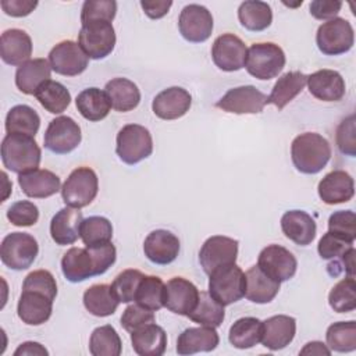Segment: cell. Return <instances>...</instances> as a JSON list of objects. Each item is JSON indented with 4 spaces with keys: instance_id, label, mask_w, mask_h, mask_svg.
<instances>
[{
    "instance_id": "obj_1",
    "label": "cell",
    "mask_w": 356,
    "mask_h": 356,
    "mask_svg": "<svg viewBox=\"0 0 356 356\" xmlns=\"http://www.w3.org/2000/svg\"><path fill=\"white\" fill-rule=\"evenodd\" d=\"M291 159L299 172L317 174L331 159L330 142L316 132L300 134L292 140Z\"/></svg>"
},
{
    "instance_id": "obj_2",
    "label": "cell",
    "mask_w": 356,
    "mask_h": 356,
    "mask_svg": "<svg viewBox=\"0 0 356 356\" xmlns=\"http://www.w3.org/2000/svg\"><path fill=\"white\" fill-rule=\"evenodd\" d=\"M1 161L11 172L25 174L39 167L42 150L35 138L21 134H7L1 142Z\"/></svg>"
},
{
    "instance_id": "obj_3",
    "label": "cell",
    "mask_w": 356,
    "mask_h": 356,
    "mask_svg": "<svg viewBox=\"0 0 356 356\" xmlns=\"http://www.w3.org/2000/svg\"><path fill=\"white\" fill-rule=\"evenodd\" d=\"M285 61V53L278 44L271 42L253 43L248 49L245 68L252 76L268 81L282 71Z\"/></svg>"
},
{
    "instance_id": "obj_4",
    "label": "cell",
    "mask_w": 356,
    "mask_h": 356,
    "mask_svg": "<svg viewBox=\"0 0 356 356\" xmlns=\"http://www.w3.org/2000/svg\"><path fill=\"white\" fill-rule=\"evenodd\" d=\"M153 152V139L147 128L139 124L124 125L115 138V153L125 164L134 165Z\"/></svg>"
},
{
    "instance_id": "obj_5",
    "label": "cell",
    "mask_w": 356,
    "mask_h": 356,
    "mask_svg": "<svg viewBox=\"0 0 356 356\" xmlns=\"http://www.w3.org/2000/svg\"><path fill=\"white\" fill-rule=\"evenodd\" d=\"M209 277V293L220 305L228 306L245 296V273L235 263L218 267Z\"/></svg>"
},
{
    "instance_id": "obj_6",
    "label": "cell",
    "mask_w": 356,
    "mask_h": 356,
    "mask_svg": "<svg viewBox=\"0 0 356 356\" xmlns=\"http://www.w3.org/2000/svg\"><path fill=\"white\" fill-rule=\"evenodd\" d=\"M38 253V241L28 232H11L4 236L0 245V259L3 264L15 271L29 268Z\"/></svg>"
},
{
    "instance_id": "obj_7",
    "label": "cell",
    "mask_w": 356,
    "mask_h": 356,
    "mask_svg": "<svg viewBox=\"0 0 356 356\" xmlns=\"http://www.w3.org/2000/svg\"><path fill=\"white\" fill-rule=\"evenodd\" d=\"M99 191V178L89 167L75 168L61 186V196L67 206L82 209L90 204Z\"/></svg>"
},
{
    "instance_id": "obj_8",
    "label": "cell",
    "mask_w": 356,
    "mask_h": 356,
    "mask_svg": "<svg viewBox=\"0 0 356 356\" xmlns=\"http://www.w3.org/2000/svg\"><path fill=\"white\" fill-rule=\"evenodd\" d=\"M318 50L325 56H339L349 51L355 43V32L350 22L335 17L323 22L316 33Z\"/></svg>"
},
{
    "instance_id": "obj_9",
    "label": "cell",
    "mask_w": 356,
    "mask_h": 356,
    "mask_svg": "<svg viewBox=\"0 0 356 356\" xmlns=\"http://www.w3.org/2000/svg\"><path fill=\"white\" fill-rule=\"evenodd\" d=\"M78 44L92 60H102L111 54L115 46V32L111 22L93 21L82 25Z\"/></svg>"
},
{
    "instance_id": "obj_10",
    "label": "cell",
    "mask_w": 356,
    "mask_h": 356,
    "mask_svg": "<svg viewBox=\"0 0 356 356\" xmlns=\"http://www.w3.org/2000/svg\"><path fill=\"white\" fill-rule=\"evenodd\" d=\"M82 139L81 128L71 117L60 115L51 120L44 132V147L56 154H67L75 150Z\"/></svg>"
},
{
    "instance_id": "obj_11",
    "label": "cell",
    "mask_w": 356,
    "mask_h": 356,
    "mask_svg": "<svg viewBox=\"0 0 356 356\" xmlns=\"http://www.w3.org/2000/svg\"><path fill=\"white\" fill-rule=\"evenodd\" d=\"M268 104V96L253 85H243L229 89L217 103L216 107L232 114H259Z\"/></svg>"
},
{
    "instance_id": "obj_12",
    "label": "cell",
    "mask_w": 356,
    "mask_h": 356,
    "mask_svg": "<svg viewBox=\"0 0 356 356\" xmlns=\"http://www.w3.org/2000/svg\"><path fill=\"white\" fill-rule=\"evenodd\" d=\"M238 257V241L224 235H214L204 241L199 252V261L203 271L210 275L222 266L234 264Z\"/></svg>"
},
{
    "instance_id": "obj_13",
    "label": "cell",
    "mask_w": 356,
    "mask_h": 356,
    "mask_svg": "<svg viewBox=\"0 0 356 356\" xmlns=\"http://www.w3.org/2000/svg\"><path fill=\"white\" fill-rule=\"evenodd\" d=\"M178 29L182 38L191 43L206 42L213 32V15L200 4H188L179 14Z\"/></svg>"
},
{
    "instance_id": "obj_14",
    "label": "cell",
    "mask_w": 356,
    "mask_h": 356,
    "mask_svg": "<svg viewBox=\"0 0 356 356\" xmlns=\"http://www.w3.org/2000/svg\"><path fill=\"white\" fill-rule=\"evenodd\" d=\"M257 266L270 278L284 282L295 275L298 260L286 248L281 245H268L259 253Z\"/></svg>"
},
{
    "instance_id": "obj_15",
    "label": "cell",
    "mask_w": 356,
    "mask_h": 356,
    "mask_svg": "<svg viewBox=\"0 0 356 356\" xmlns=\"http://www.w3.org/2000/svg\"><path fill=\"white\" fill-rule=\"evenodd\" d=\"M49 63L56 74L75 76L88 68L89 57L76 42L63 40L50 50Z\"/></svg>"
},
{
    "instance_id": "obj_16",
    "label": "cell",
    "mask_w": 356,
    "mask_h": 356,
    "mask_svg": "<svg viewBox=\"0 0 356 356\" xmlns=\"http://www.w3.org/2000/svg\"><path fill=\"white\" fill-rule=\"evenodd\" d=\"M246 54V44L234 33L220 35L211 46V58L214 64L227 72H234L243 68Z\"/></svg>"
},
{
    "instance_id": "obj_17",
    "label": "cell",
    "mask_w": 356,
    "mask_h": 356,
    "mask_svg": "<svg viewBox=\"0 0 356 356\" xmlns=\"http://www.w3.org/2000/svg\"><path fill=\"white\" fill-rule=\"evenodd\" d=\"M181 243L175 234L167 229L152 231L143 242L145 256L154 264L167 266L172 263L179 253Z\"/></svg>"
},
{
    "instance_id": "obj_18",
    "label": "cell",
    "mask_w": 356,
    "mask_h": 356,
    "mask_svg": "<svg viewBox=\"0 0 356 356\" xmlns=\"http://www.w3.org/2000/svg\"><path fill=\"white\" fill-rule=\"evenodd\" d=\"M199 289L193 282L182 277H174L165 284V303L170 312L188 316L197 305Z\"/></svg>"
},
{
    "instance_id": "obj_19",
    "label": "cell",
    "mask_w": 356,
    "mask_h": 356,
    "mask_svg": "<svg viewBox=\"0 0 356 356\" xmlns=\"http://www.w3.org/2000/svg\"><path fill=\"white\" fill-rule=\"evenodd\" d=\"M192 106V96L181 86H171L157 93L152 110L161 120H177L185 115Z\"/></svg>"
},
{
    "instance_id": "obj_20",
    "label": "cell",
    "mask_w": 356,
    "mask_h": 356,
    "mask_svg": "<svg viewBox=\"0 0 356 356\" xmlns=\"http://www.w3.org/2000/svg\"><path fill=\"white\" fill-rule=\"evenodd\" d=\"M83 221L82 211L75 207H63L50 221L51 239L60 245H72L81 238V224Z\"/></svg>"
},
{
    "instance_id": "obj_21",
    "label": "cell",
    "mask_w": 356,
    "mask_h": 356,
    "mask_svg": "<svg viewBox=\"0 0 356 356\" xmlns=\"http://www.w3.org/2000/svg\"><path fill=\"white\" fill-rule=\"evenodd\" d=\"M295 334L296 320L286 314H277L263 321L260 342L270 350H280L293 341Z\"/></svg>"
},
{
    "instance_id": "obj_22",
    "label": "cell",
    "mask_w": 356,
    "mask_h": 356,
    "mask_svg": "<svg viewBox=\"0 0 356 356\" xmlns=\"http://www.w3.org/2000/svg\"><path fill=\"white\" fill-rule=\"evenodd\" d=\"M306 83L310 95L323 102H339L346 92L342 75L334 70H318L307 75Z\"/></svg>"
},
{
    "instance_id": "obj_23",
    "label": "cell",
    "mask_w": 356,
    "mask_h": 356,
    "mask_svg": "<svg viewBox=\"0 0 356 356\" xmlns=\"http://www.w3.org/2000/svg\"><path fill=\"white\" fill-rule=\"evenodd\" d=\"M317 192L325 204L345 203L355 195V182L346 171L334 170L318 182Z\"/></svg>"
},
{
    "instance_id": "obj_24",
    "label": "cell",
    "mask_w": 356,
    "mask_h": 356,
    "mask_svg": "<svg viewBox=\"0 0 356 356\" xmlns=\"http://www.w3.org/2000/svg\"><path fill=\"white\" fill-rule=\"evenodd\" d=\"M32 54L31 36L18 28L7 29L0 36V56L8 65H21Z\"/></svg>"
},
{
    "instance_id": "obj_25",
    "label": "cell",
    "mask_w": 356,
    "mask_h": 356,
    "mask_svg": "<svg viewBox=\"0 0 356 356\" xmlns=\"http://www.w3.org/2000/svg\"><path fill=\"white\" fill-rule=\"evenodd\" d=\"M220 337L213 327H191L184 330L177 339V353L181 356L199 352H211L217 348Z\"/></svg>"
},
{
    "instance_id": "obj_26",
    "label": "cell",
    "mask_w": 356,
    "mask_h": 356,
    "mask_svg": "<svg viewBox=\"0 0 356 356\" xmlns=\"http://www.w3.org/2000/svg\"><path fill=\"white\" fill-rule=\"evenodd\" d=\"M281 229L284 235L300 246L310 245L316 238V221L303 210H289L281 217Z\"/></svg>"
},
{
    "instance_id": "obj_27",
    "label": "cell",
    "mask_w": 356,
    "mask_h": 356,
    "mask_svg": "<svg viewBox=\"0 0 356 356\" xmlns=\"http://www.w3.org/2000/svg\"><path fill=\"white\" fill-rule=\"evenodd\" d=\"M53 312V300L43 293L33 291H22L17 313L22 323L28 325H40L46 323Z\"/></svg>"
},
{
    "instance_id": "obj_28",
    "label": "cell",
    "mask_w": 356,
    "mask_h": 356,
    "mask_svg": "<svg viewBox=\"0 0 356 356\" xmlns=\"http://www.w3.org/2000/svg\"><path fill=\"white\" fill-rule=\"evenodd\" d=\"M61 271L67 281L82 282L97 275L95 260L88 248H71L61 259Z\"/></svg>"
},
{
    "instance_id": "obj_29",
    "label": "cell",
    "mask_w": 356,
    "mask_h": 356,
    "mask_svg": "<svg viewBox=\"0 0 356 356\" xmlns=\"http://www.w3.org/2000/svg\"><path fill=\"white\" fill-rule=\"evenodd\" d=\"M18 185L21 191L33 199H44L56 195L60 188V178L50 170L36 168L33 171L19 174Z\"/></svg>"
},
{
    "instance_id": "obj_30",
    "label": "cell",
    "mask_w": 356,
    "mask_h": 356,
    "mask_svg": "<svg viewBox=\"0 0 356 356\" xmlns=\"http://www.w3.org/2000/svg\"><path fill=\"white\" fill-rule=\"evenodd\" d=\"M131 342L139 356H161L165 352L167 334L156 323H149L131 332Z\"/></svg>"
},
{
    "instance_id": "obj_31",
    "label": "cell",
    "mask_w": 356,
    "mask_h": 356,
    "mask_svg": "<svg viewBox=\"0 0 356 356\" xmlns=\"http://www.w3.org/2000/svg\"><path fill=\"white\" fill-rule=\"evenodd\" d=\"M51 65L46 58L28 60L17 68L15 85L25 95H35L38 88L50 79Z\"/></svg>"
},
{
    "instance_id": "obj_32",
    "label": "cell",
    "mask_w": 356,
    "mask_h": 356,
    "mask_svg": "<svg viewBox=\"0 0 356 356\" xmlns=\"http://www.w3.org/2000/svg\"><path fill=\"white\" fill-rule=\"evenodd\" d=\"M246 278V288H245V298L253 303L264 305L271 302L280 292L278 281L270 278L264 274L259 266L250 267L245 273Z\"/></svg>"
},
{
    "instance_id": "obj_33",
    "label": "cell",
    "mask_w": 356,
    "mask_h": 356,
    "mask_svg": "<svg viewBox=\"0 0 356 356\" xmlns=\"http://www.w3.org/2000/svg\"><path fill=\"white\" fill-rule=\"evenodd\" d=\"M111 107L115 111L127 113L138 107L140 102V90L128 78H113L104 86Z\"/></svg>"
},
{
    "instance_id": "obj_34",
    "label": "cell",
    "mask_w": 356,
    "mask_h": 356,
    "mask_svg": "<svg viewBox=\"0 0 356 356\" xmlns=\"http://www.w3.org/2000/svg\"><path fill=\"white\" fill-rule=\"evenodd\" d=\"M79 114L88 121H100L106 118L111 110L107 93L99 88H88L78 93L75 99Z\"/></svg>"
},
{
    "instance_id": "obj_35",
    "label": "cell",
    "mask_w": 356,
    "mask_h": 356,
    "mask_svg": "<svg viewBox=\"0 0 356 356\" xmlns=\"http://www.w3.org/2000/svg\"><path fill=\"white\" fill-rule=\"evenodd\" d=\"M307 75L300 71H289L278 78L270 96L268 104H274L278 110H282L291 103L305 88Z\"/></svg>"
},
{
    "instance_id": "obj_36",
    "label": "cell",
    "mask_w": 356,
    "mask_h": 356,
    "mask_svg": "<svg viewBox=\"0 0 356 356\" xmlns=\"http://www.w3.org/2000/svg\"><path fill=\"white\" fill-rule=\"evenodd\" d=\"M85 309L96 317H107L115 313L118 300L111 292V286L107 284H96L89 286L83 292Z\"/></svg>"
},
{
    "instance_id": "obj_37",
    "label": "cell",
    "mask_w": 356,
    "mask_h": 356,
    "mask_svg": "<svg viewBox=\"0 0 356 356\" xmlns=\"http://www.w3.org/2000/svg\"><path fill=\"white\" fill-rule=\"evenodd\" d=\"M238 19L245 29L250 32H260L271 25L273 11L271 7L264 1L248 0L239 6Z\"/></svg>"
},
{
    "instance_id": "obj_38",
    "label": "cell",
    "mask_w": 356,
    "mask_h": 356,
    "mask_svg": "<svg viewBox=\"0 0 356 356\" xmlns=\"http://www.w3.org/2000/svg\"><path fill=\"white\" fill-rule=\"evenodd\" d=\"M40 127V117L31 106L17 104L10 108L6 117L7 134H21L35 138Z\"/></svg>"
},
{
    "instance_id": "obj_39",
    "label": "cell",
    "mask_w": 356,
    "mask_h": 356,
    "mask_svg": "<svg viewBox=\"0 0 356 356\" xmlns=\"http://www.w3.org/2000/svg\"><path fill=\"white\" fill-rule=\"evenodd\" d=\"M263 321L256 317L238 318L229 328L228 339L234 348L249 349L261 341Z\"/></svg>"
},
{
    "instance_id": "obj_40",
    "label": "cell",
    "mask_w": 356,
    "mask_h": 356,
    "mask_svg": "<svg viewBox=\"0 0 356 356\" xmlns=\"http://www.w3.org/2000/svg\"><path fill=\"white\" fill-rule=\"evenodd\" d=\"M35 97L42 107L51 114H61L71 103V93L68 89L63 83L51 79L38 88Z\"/></svg>"
},
{
    "instance_id": "obj_41",
    "label": "cell",
    "mask_w": 356,
    "mask_h": 356,
    "mask_svg": "<svg viewBox=\"0 0 356 356\" xmlns=\"http://www.w3.org/2000/svg\"><path fill=\"white\" fill-rule=\"evenodd\" d=\"M199 325L217 328L225 318L224 306L220 305L209 292L200 291L196 307L186 316Z\"/></svg>"
},
{
    "instance_id": "obj_42",
    "label": "cell",
    "mask_w": 356,
    "mask_h": 356,
    "mask_svg": "<svg viewBox=\"0 0 356 356\" xmlns=\"http://www.w3.org/2000/svg\"><path fill=\"white\" fill-rule=\"evenodd\" d=\"M135 302L150 312L160 310L165 303V284L156 275H143L135 293Z\"/></svg>"
},
{
    "instance_id": "obj_43",
    "label": "cell",
    "mask_w": 356,
    "mask_h": 356,
    "mask_svg": "<svg viewBox=\"0 0 356 356\" xmlns=\"http://www.w3.org/2000/svg\"><path fill=\"white\" fill-rule=\"evenodd\" d=\"M121 350V338L113 325H100L92 331L89 338V352L92 356H120Z\"/></svg>"
},
{
    "instance_id": "obj_44",
    "label": "cell",
    "mask_w": 356,
    "mask_h": 356,
    "mask_svg": "<svg viewBox=\"0 0 356 356\" xmlns=\"http://www.w3.org/2000/svg\"><path fill=\"white\" fill-rule=\"evenodd\" d=\"M327 346L339 353L356 349V321H338L331 324L325 332Z\"/></svg>"
},
{
    "instance_id": "obj_45",
    "label": "cell",
    "mask_w": 356,
    "mask_h": 356,
    "mask_svg": "<svg viewBox=\"0 0 356 356\" xmlns=\"http://www.w3.org/2000/svg\"><path fill=\"white\" fill-rule=\"evenodd\" d=\"M113 238L111 222L102 216H90L83 218L81 224V239L85 246H96L110 242Z\"/></svg>"
},
{
    "instance_id": "obj_46",
    "label": "cell",
    "mask_w": 356,
    "mask_h": 356,
    "mask_svg": "<svg viewBox=\"0 0 356 356\" xmlns=\"http://www.w3.org/2000/svg\"><path fill=\"white\" fill-rule=\"evenodd\" d=\"M328 305L337 313H349L356 309V282L346 277L337 282L328 293Z\"/></svg>"
},
{
    "instance_id": "obj_47",
    "label": "cell",
    "mask_w": 356,
    "mask_h": 356,
    "mask_svg": "<svg viewBox=\"0 0 356 356\" xmlns=\"http://www.w3.org/2000/svg\"><path fill=\"white\" fill-rule=\"evenodd\" d=\"M143 274L139 270L128 268L121 271L111 282V292L120 303H129L135 300V293Z\"/></svg>"
},
{
    "instance_id": "obj_48",
    "label": "cell",
    "mask_w": 356,
    "mask_h": 356,
    "mask_svg": "<svg viewBox=\"0 0 356 356\" xmlns=\"http://www.w3.org/2000/svg\"><path fill=\"white\" fill-rule=\"evenodd\" d=\"M117 13V3L114 0H86L81 10L82 25L93 21L111 22Z\"/></svg>"
},
{
    "instance_id": "obj_49",
    "label": "cell",
    "mask_w": 356,
    "mask_h": 356,
    "mask_svg": "<svg viewBox=\"0 0 356 356\" xmlns=\"http://www.w3.org/2000/svg\"><path fill=\"white\" fill-rule=\"evenodd\" d=\"M328 232L353 243L356 238V216L352 210H339L328 218Z\"/></svg>"
},
{
    "instance_id": "obj_50",
    "label": "cell",
    "mask_w": 356,
    "mask_h": 356,
    "mask_svg": "<svg viewBox=\"0 0 356 356\" xmlns=\"http://www.w3.org/2000/svg\"><path fill=\"white\" fill-rule=\"evenodd\" d=\"M22 291L39 292L54 300L57 296V282L50 271L36 270L25 277L22 282Z\"/></svg>"
},
{
    "instance_id": "obj_51",
    "label": "cell",
    "mask_w": 356,
    "mask_h": 356,
    "mask_svg": "<svg viewBox=\"0 0 356 356\" xmlns=\"http://www.w3.org/2000/svg\"><path fill=\"white\" fill-rule=\"evenodd\" d=\"M7 218L15 227H31L39 220V209L29 200H19L8 207Z\"/></svg>"
},
{
    "instance_id": "obj_52",
    "label": "cell",
    "mask_w": 356,
    "mask_h": 356,
    "mask_svg": "<svg viewBox=\"0 0 356 356\" xmlns=\"http://www.w3.org/2000/svg\"><path fill=\"white\" fill-rule=\"evenodd\" d=\"M337 146L339 152L345 156L355 157L356 156V118L355 114L348 115L337 128L335 135Z\"/></svg>"
},
{
    "instance_id": "obj_53",
    "label": "cell",
    "mask_w": 356,
    "mask_h": 356,
    "mask_svg": "<svg viewBox=\"0 0 356 356\" xmlns=\"http://www.w3.org/2000/svg\"><path fill=\"white\" fill-rule=\"evenodd\" d=\"M120 321H121V327L131 334L132 331H135L136 328H139L145 324L154 323V312H150V310L139 306L138 303L129 305L122 312Z\"/></svg>"
},
{
    "instance_id": "obj_54",
    "label": "cell",
    "mask_w": 356,
    "mask_h": 356,
    "mask_svg": "<svg viewBox=\"0 0 356 356\" xmlns=\"http://www.w3.org/2000/svg\"><path fill=\"white\" fill-rule=\"evenodd\" d=\"M350 248H353V243L346 242L338 236H335L331 232H325L321 239L318 241L317 250L321 259L331 260V259H339L342 254H345Z\"/></svg>"
},
{
    "instance_id": "obj_55",
    "label": "cell",
    "mask_w": 356,
    "mask_h": 356,
    "mask_svg": "<svg viewBox=\"0 0 356 356\" xmlns=\"http://www.w3.org/2000/svg\"><path fill=\"white\" fill-rule=\"evenodd\" d=\"M86 248L95 260L97 275L104 274L115 263L117 250L111 242L96 245V246H86Z\"/></svg>"
},
{
    "instance_id": "obj_56",
    "label": "cell",
    "mask_w": 356,
    "mask_h": 356,
    "mask_svg": "<svg viewBox=\"0 0 356 356\" xmlns=\"http://www.w3.org/2000/svg\"><path fill=\"white\" fill-rule=\"evenodd\" d=\"M342 3L338 0H314L310 3V14L316 19L328 21L337 17V14L341 11Z\"/></svg>"
},
{
    "instance_id": "obj_57",
    "label": "cell",
    "mask_w": 356,
    "mask_h": 356,
    "mask_svg": "<svg viewBox=\"0 0 356 356\" xmlns=\"http://www.w3.org/2000/svg\"><path fill=\"white\" fill-rule=\"evenodd\" d=\"M355 254H356L355 248H350L345 254H342L339 259H337L335 261H332L327 266L328 273L331 275L337 277L345 271V274L348 277L355 278Z\"/></svg>"
},
{
    "instance_id": "obj_58",
    "label": "cell",
    "mask_w": 356,
    "mask_h": 356,
    "mask_svg": "<svg viewBox=\"0 0 356 356\" xmlns=\"http://www.w3.org/2000/svg\"><path fill=\"white\" fill-rule=\"evenodd\" d=\"M0 6L3 11L10 17H26L29 15L38 6V1L32 0H1Z\"/></svg>"
},
{
    "instance_id": "obj_59",
    "label": "cell",
    "mask_w": 356,
    "mask_h": 356,
    "mask_svg": "<svg viewBox=\"0 0 356 356\" xmlns=\"http://www.w3.org/2000/svg\"><path fill=\"white\" fill-rule=\"evenodd\" d=\"M171 6H172V1L170 0H145V1L142 0L140 1V7L143 13L152 19L163 18L168 13Z\"/></svg>"
},
{
    "instance_id": "obj_60",
    "label": "cell",
    "mask_w": 356,
    "mask_h": 356,
    "mask_svg": "<svg viewBox=\"0 0 356 356\" xmlns=\"http://www.w3.org/2000/svg\"><path fill=\"white\" fill-rule=\"evenodd\" d=\"M49 350L39 342L26 341L21 343L15 350L14 356H47Z\"/></svg>"
},
{
    "instance_id": "obj_61",
    "label": "cell",
    "mask_w": 356,
    "mask_h": 356,
    "mask_svg": "<svg viewBox=\"0 0 356 356\" xmlns=\"http://www.w3.org/2000/svg\"><path fill=\"white\" fill-rule=\"evenodd\" d=\"M300 355H325V356H330L331 355V349L320 342V341H312V342H307L299 352Z\"/></svg>"
}]
</instances>
